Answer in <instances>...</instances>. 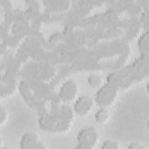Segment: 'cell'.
Masks as SVG:
<instances>
[{
  "mask_svg": "<svg viewBox=\"0 0 149 149\" xmlns=\"http://www.w3.org/2000/svg\"><path fill=\"white\" fill-rule=\"evenodd\" d=\"M77 149L94 148L99 140V133L94 126H86L79 130L76 136Z\"/></svg>",
  "mask_w": 149,
  "mask_h": 149,
  "instance_id": "1",
  "label": "cell"
},
{
  "mask_svg": "<svg viewBox=\"0 0 149 149\" xmlns=\"http://www.w3.org/2000/svg\"><path fill=\"white\" fill-rule=\"evenodd\" d=\"M117 93V89L113 84L105 83L98 88L94 101L99 107H108L115 101Z\"/></svg>",
  "mask_w": 149,
  "mask_h": 149,
  "instance_id": "2",
  "label": "cell"
},
{
  "mask_svg": "<svg viewBox=\"0 0 149 149\" xmlns=\"http://www.w3.org/2000/svg\"><path fill=\"white\" fill-rule=\"evenodd\" d=\"M78 93L77 84L73 79H68L63 81L59 88L58 97L63 102L73 101Z\"/></svg>",
  "mask_w": 149,
  "mask_h": 149,
  "instance_id": "3",
  "label": "cell"
},
{
  "mask_svg": "<svg viewBox=\"0 0 149 149\" xmlns=\"http://www.w3.org/2000/svg\"><path fill=\"white\" fill-rule=\"evenodd\" d=\"M20 147L22 149H44L46 146L37 133L27 132L24 133L20 140Z\"/></svg>",
  "mask_w": 149,
  "mask_h": 149,
  "instance_id": "4",
  "label": "cell"
},
{
  "mask_svg": "<svg viewBox=\"0 0 149 149\" xmlns=\"http://www.w3.org/2000/svg\"><path fill=\"white\" fill-rule=\"evenodd\" d=\"M94 105L93 100L88 95H84L76 99L73 104V110L79 115H87L92 109Z\"/></svg>",
  "mask_w": 149,
  "mask_h": 149,
  "instance_id": "5",
  "label": "cell"
},
{
  "mask_svg": "<svg viewBox=\"0 0 149 149\" xmlns=\"http://www.w3.org/2000/svg\"><path fill=\"white\" fill-rule=\"evenodd\" d=\"M3 79H1V91L3 89L5 94H10L15 91L16 88V81L14 77L9 74H5Z\"/></svg>",
  "mask_w": 149,
  "mask_h": 149,
  "instance_id": "6",
  "label": "cell"
},
{
  "mask_svg": "<svg viewBox=\"0 0 149 149\" xmlns=\"http://www.w3.org/2000/svg\"><path fill=\"white\" fill-rule=\"evenodd\" d=\"M137 47L140 54L143 56H147L149 49V38L147 31L143 33L137 41Z\"/></svg>",
  "mask_w": 149,
  "mask_h": 149,
  "instance_id": "7",
  "label": "cell"
},
{
  "mask_svg": "<svg viewBox=\"0 0 149 149\" xmlns=\"http://www.w3.org/2000/svg\"><path fill=\"white\" fill-rule=\"evenodd\" d=\"M109 116V111L107 107H99L94 114V119L97 123L102 124L108 120Z\"/></svg>",
  "mask_w": 149,
  "mask_h": 149,
  "instance_id": "8",
  "label": "cell"
},
{
  "mask_svg": "<svg viewBox=\"0 0 149 149\" xmlns=\"http://www.w3.org/2000/svg\"><path fill=\"white\" fill-rule=\"evenodd\" d=\"M87 83L92 87L99 88L102 84L101 77L97 74H90L87 77Z\"/></svg>",
  "mask_w": 149,
  "mask_h": 149,
  "instance_id": "9",
  "label": "cell"
},
{
  "mask_svg": "<svg viewBox=\"0 0 149 149\" xmlns=\"http://www.w3.org/2000/svg\"><path fill=\"white\" fill-rule=\"evenodd\" d=\"M119 147V146L118 142L112 139L105 140L101 146V148L102 149H118Z\"/></svg>",
  "mask_w": 149,
  "mask_h": 149,
  "instance_id": "10",
  "label": "cell"
},
{
  "mask_svg": "<svg viewBox=\"0 0 149 149\" xmlns=\"http://www.w3.org/2000/svg\"><path fill=\"white\" fill-rule=\"evenodd\" d=\"M1 125H3L8 119V113L5 108H3L2 107L1 108Z\"/></svg>",
  "mask_w": 149,
  "mask_h": 149,
  "instance_id": "11",
  "label": "cell"
},
{
  "mask_svg": "<svg viewBox=\"0 0 149 149\" xmlns=\"http://www.w3.org/2000/svg\"><path fill=\"white\" fill-rule=\"evenodd\" d=\"M146 146L139 142H132L129 144L127 148L130 149H144L146 148Z\"/></svg>",
  "mask_w": 149,
  "mask_h": 149,
  "instance_id": "12",
  "label": "cell"
},
{
  "mask_svg": "<svg viewBox=\"0 0 149 149\" xmlns=\"http://www.w3.org/2000/svg\"><path fill=\"white\" fill-rule=\"evenodd\" d=\"M148 13L144 12L141 15V22L144 25V26H145V24L146 25L147 27L148 26Z\"/></svg>",
  "mask_w": 149,
  "mask_h": 149,
  "instance_id": "13",
  "label": "cell"
}]
</instances>
